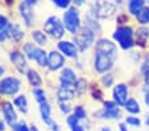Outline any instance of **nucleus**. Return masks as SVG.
<instances>
[{
  "mask_svg": "<svg viewBox=\"0 0 149 131\" xmlns=\"http://www.w3.org/2000/svg\"><path fill=\"white\" fill-rule=\"evenodd\" d=\"M95 53V61H94L95 70L98 73H107L113 66V62L118 57V49L115 44L108 40H99L96 43Z\"/></svg>",
  "mask_w": 149,
  "mask_h": 131,
  "instance_id": "obj_1",
  "label": "nucleus"
},
{
  "mask_svg": "<svg viewBox=\"0 0 149 131\" xmlns=\"http://www.w3.org/2000/svg\"><path fill=\"white\" fill-rule=\"evenodd\" d=\"M113 39L123 49H131L133 45V29L131 27H119L113 33Z\"/></svg>",
  "mask_w": 149,
  "mask_h": 131,
  "instance_id": "obj_2",
  "label": "nucleus"
},
{
  "mask_svg": "<svg viewBox=\"0 0 149 131\" xmlns=\"http://www.w3.org/2000/svg\"><path fill=\"white\" fill-rule=\"evenodd\" d=\"M63 23H65V28L69 32L75 34L81 28V17H79V11L75 7H71L63 15Z\"/></svg>",
  "mask_w": 149,
  "mask_h": 131,
  "instance_id": "obj_3",
  "label": "nucleus"
},
{
  "mask_svg": "<svg viewBox=\"0 0 149 131\" xmlns=\"http://www.w3.org/2000/svg\"><path fill=\"white\" fill-rule=\"evenodd\" d=\"M74 40H75L77 45H78L79 50H86L91 46V44L94 43V32L91 31L88 27L79 29L75 34H74Z\"/></svg>",
  "mask_w": 149,
  "mask_h": 131,
  "instance_id": "obj_4",
  "label": "nucleus"
},
{
  "mask_svg": "<svg viewBox=\"0 0 149 131\" xmlns=\"http://www.w3.org/2000/svg\"><path fill=\"white\" fill-rule=\"evenodd\" d=\"M44 31H45L49 36L53 37V39H61V37L65 34V28H63L62 23L59 21V19L56 16L49 17L48 20L45 21V24H44Z\"/></svg>",
  "mask_w": 149,
  "mask_h": 131,
  "instance_id": "obj_5",
  "label": "nucleus"
},
{
  "mask_svg": "<svg viewBox=\"0 0 149 131\" xmlns=\"http://www.w3.org/2000/svg\"><path fill=\"white\" fill-rule=\"evenodd\" d=\"M94 15L99 19H106V17H110L111 15H113L115 12V6L111 4L107 0H96L94 3Z\"/></svg>",
  "mask_w": 149,
  "mask_h": 131,
  "instance_id": "obj_6",
  "label": "nucleus"
},
{
  "mask_svg": "<svg viewBox=\"0 0 149 131\" xmlns=\"http://www.w3.org/2000/svg\"><path fill=\"white\" fill-rule=\"evenodd\" d=\"M20 81L15 77H7L0 81V93L4 95H15L20 90Z\"/></svg>",
  "mask_w": 149,
  "mask_h": 131,
  "instance_id": "obj_7",
  "label": "nucleus"
},
{
  "mask_svg": "<svg viewBox=\"0 0 149 131\" xmlns=\"http://www.w3.org/2000/svg\"><path fill=\"white\" fill-rule=\"evenodd\" d=\"M98 115L100 118H108V119H116V118L121 117V113L118 107V103L113 102H106L104 103V109L98 113Z\"/></svg>",
  "mask_w": 149,
  "mask_h": 131,
  "instance_id": "obj_8",
  "label": "nucleus"
},
{
  "mask_svg": "<svg viewBox=\"0 0 149 131\" xmlns=\"http://www.w3.org/2000/svg\"><path fill=\"white\" fill-rule=\"evenodd\" d=\"M61 86L63 88H71L75 89V82H77V76L70 68H66L62 70L61 73Z\"/></svg>",
  "mask_w": 149,
  "mask_h": 131,
  "instance_id": "obj_9",
  "label": "nucleus"
},
{
  "mask_svg": "<svg viewBox=\"0 0 149 131\" xmlns=\"http://www.w3.org/2000/svg\"><path fill=\"white\" fill-rule=\"evenodd\" d=\"M113 101L120 106L125 105V102L128 101V89L125 83L116 85V88L113 89Z\"/></svg>",
  "mask_w": 149,
  "mask_h": 131,
  "instance_id": "obj_10",
  "label": "nucleus"
},
{
  "mask_svg": "<svg viewBox=\"0 0 149 131\" xmlns=\"http://www.w3.org/2000/svg\"><path fill=\"white\" fill-rule=\"evenodd\" d=\"M65 64V57L62 56L59 52L53 50L49 53L48 56V66L50 70H58L59 68H62Z\"/></svg>",
  "mask_w": 149,
  "mask_h": 131,
  "instance_id": "obj_11",
  "label": "nucleus"
},
{
  "mask_svg": "<svg viewBox=\"0 0 149 131\" xmlns=\"http://www.w3.org/2000/svg\"><path fill=\"white\" fill-rule=\"evenodd\" d=\"M20 15L25 20L26 25H32L34 23V13L32 11V6H29L28 3H21L20 4Z\"/></svg>",
  "mask_w": 149,
  "mask_h": 131,
  "instance_id": "obj_12",
  "label": "nucleus"
},
{
  "mask_svg": "<svg viewBox=\"0 0 149 131\" xmlns=\"http://www.w3.org/2000/svg\"><path fill=\"white\" fill-rule=\"evenodd\" d=\"M58 49L65 54V56H68V57H71V58L77 57L78 49H77V46L74 45L73 43H70V41H61V43H58Z\"/></svg>",
  "mask_w": 149,
  "mask_h": 131,
  "instance_id": "obj_13",
  "label": "nucleus"
},
{
  "mask_svg": "<svg viewBox=\"0 0 149 131\" xmlns=\"http://www.w3.org/2000/svg\"><path fill=\"white\" fill-rule=\"evenodd\" d=\"M3 114H4V118H6L7 123H8L11 127L16 125L17 115H16V113H15L13 106H12L11 103H8V102L4 103V106H3Z\"/></svg>",
  "mask_w": 149,
  "mask_h": 131,
  "instance_id": "obj_14",
  "label": "nucleus"
},
{
  "mask_svg": "<svg viewBox=\"0 0 149 131\" xmlns=\"http://www.w3.org/2000/svg\"><path fill=\"white\" fill-rule=\"evenodd\" d=\"M9 58H11V61L13 62V65L16 66V68L19 69L20 71H21V73L25 70L26 62H25V58H24L23 53H20V52H17V50L11 52V54H9Z\"/></svg>",
  "mask_w": 149,
  "mask_h": 131,
  "instance_id": "obj_15",
  "label": "nucleus"
},
{
  "mask_svg": "<svg viewBox=\"0 0 149 131\" xmlns=\"http://www.w3.org/2000/svg\"><path fill=\"white\" fill-rule=\"evenodd\" d=\"M40 113H41V118L44 120V123L46 125H52V107L48 102H44L40 105Z\"/></svg>",
  "mask_w": 149,
  "mask_h": 131,
  "instance_id": "obj_16",
  "label": "nucleus"
},
{
  "mask_svg": "<svg viewBox=\"0 0 149 131\" xmlns=\"http://www.w3.org/2000/svg\"><path fill=\"white\" fill-rule=\"evenodd\" d=\"M7 32H8V37H11L12 40H15L16 43H20V41H21V39H23V36H24L23 31H21V29H20V27L16 25V24L9 25L8 29H7Z\"/></svg>",
  "mask_w": 149,
  "mask_h": 131,
  "instance_id": "obj_17",
  "label": "nucleus"
},
{
  "mask_svg": "<svg viewBox=\"0 0 149 131\" xmlns=\"http://www.w3.org/2000/svg\"><path fill=\"white\" fill-rule=\"evenodd\" d=\"M149 37V29L148 28H139L137 32H136V44L137 45L144 46Z\"/></svg>",
  "mask_w": 149,
  "mask_h": 131,
  "instance_id": "obj_18",
  "label": "nucleus"
},
{
  "mask_svg": "<svg viewBox=\"0 0 149 131\" xmlns=\"http://www.w3.org/2000/svg\"><path fill=\"white\" fill-rule=\"evenodd\" d=\"M57 95H58V99L59 101L73 99V97H74V89L63 88V86H61V88H59V90H58V93H57Z\"/></svg>",
  "mask_w": 149,
  "mask_h": 131,
  "instance_id": "obj_19",
  "label": "nucleus"
},
{
  "mask_svg": "<svg viewBox=\"0 0 149 131\" xmlns=\"http://www.w3.org/2000/svg\"><path fill=\"white\" fill-rule=\"evenodd\" d=\"M26 77H28V81H29V83H31L32 86H36V88L41 86V83H42L41 77H40V74L37 73L36 70H33V69H29L28 73H26Z\"/></svg>",
  "mask_w": 149,
  "mask_h": 131,
  "instance_id": "obj_20",
  "label": "nucleus"
},
{
  "mask_svg": "<svg viewBox=\"0 0 149 131\" xmlns=\"http://www.w3.org/2000/svg\"><path fill=\"white\" fill-rule=\"evenodd\" d=\"M38 50H40V48L33 45V43H26L25 45H24V52H25V54L31 60H36V56H37V53H38Z\"/></svg>",
  "mask_w": 149,
  "mask_h": 131,
  "instance_id": "obj_21",
  "label": "nucleus"
},
{
  "mask_svg": "<svg viewBox=\"0 0 149 131\" xmlns=\"http://www.w3.org/2000/svg\"><path fill=\"white\" fill-rule=\"evenodd\" d=\"M136 19H137V21L140 24H143V25L148 24L149 23V7L141 8L140 11L136 13Z\"/></svg>",
  "mask_w": 149,
  "mask_h": 131,
  "instance_id": "obj_22",
  "label": "nucleus"
},
{
  "mask_svg": "<svg viewBox=\"0 0 149 131\" xmlns=\"http://www.w3.org/2000/svg\"><path fill=\"white\" fill-rule=\"evenodd\" d=\"M15 106H17L21 113H26L28 111V101H26L25 95H19L15 98Z\"/></svg>",
  "mask_w": 149,
  "mask_h": 131,
  "instance_id": "obj_23",
  "label": "nucleus"
},
{
  "mask_svg": "<svg viewBox=\"0 0 149 131\" xmlns=\"http://www.w3.org/2000/svg\"><path fill=\"white\" fill-rule=\"evenodd\" d=\"M125 110L128 111V113H132V114H137V113H140V105H139V102L136 99H133V98H131V99H128L125 102Z\"/></svg>",
  "mask_w": 149,
  "mask_h": 131,
  "instance_id": "obj_24",
  "label": "nucleus"
},
{
  "mask_svg": "<svg viewBox=\"0 0 149 131\" xmlns=\"http://www.w3.org/2000/svg\"><path fill=\"white\" fill-rule=\"evenodd\" d=\"M68 125L70 126L71 131H84L83 126L79 125V119L74 114L70 115V117H68Z\"/></svg>",
  "mask_w": 149,
  "mask_h": 131,
  "instance_id": "obj_25",
  "label": "nucleus"
},
{
  "mask_svg": "<svg viewBox=\"0 0 149 131\" xmlns=\"http://www.w3.org/2000/svg\"><path fill=\"white\" fill-rule=\"evenodd\" d=\"M144 3L145 0H130V4H128L130 12L132 15H136L141 8H144Z\"/></svg>",
  "mask_w": 149,
  "mask_h": 131,
  "instance_id": "obj_26",
  "label": "nucleus"
},
{
  "mask_svg": "<svg viewBox=\"0 0 149 131\" xmlns=\"http://www.w3.org/2000/svg\"><path fill=\"white\" fill-rule=\"evenodd\" d=\"M32 36H33V40L36 41L37 44H40V45H45L46 44V36L44 32L41 31H33V33H32Z\"/></svg>",
  "mask_w": 149,
  "mask_h": 131,
  "instance_id": "obj_27",
  "label": "nucleus"
},
{
  "mask_svg": "<svg viewBox=\"0 0 149 131\" xmlns=\"http://www.w3.org/2000/svg\"><path fill=\"white\" fill-rule=\"evenodd\" d=\"M86 89H87V82H86V80L84 78H79V80H77L75 82V91L78 93L79 95H82L86 91Z\"/></svg>",
  "mask_w": 149,
  "mask_h": 131,
  "instance_id": "obj_28",
  "label": "nucleus"
},
{
  "mask_svg": "<svg viewBox=\"0 0 149 131\" xmlns=\"http://www.w3.org/2000/svg\"><path fill=\"white\" fill-rule=\"evenodd\" d=\"M33 94H34L36 101L40 103V105L44 103V102H46V95H45V93H44V90H41V89H34Z\"/></svg>",
  "mask_w": 149,
  "mask_h": 131,
  "instance_id": "obj_29",
  "label": "nucleus"
},
{
  "mask_svg": "<svg viewBox=\"0 0 149 131\" xmlns=\"http://www.w3.org/2000/svg\"><path fill=\"white\" fill-rule=\"evenodd\" d=\"M74 115H75L79 120H81V119H86V117H87L86 110H84L83 106H77V107L74 109Z\"/></svg>",
  "mask_w": 149,
  "mask_h": 131,
  "instance_id": "obj_30",
  "label": "nucleus"
},
{
  "mask_svg": "<svg viewBox=\"0 0 149 131\" xmlns=\"http://www.w3.org/2000/svg\"><path fill=\"white\" fill-rule=\"evenodd\" d=\"M59 110H61L62 113L68 114V113H70L71 107H70V105H69L66 101H59Z\"/></svg>",
  "mask_w": 149,
  "mask_h": 131,
  "instance_id": "obj_31",
  "label": "nucleus"
},
{
  "mask_svg": "<svg viewBox=\"0 0 149 131\" xmlns=\"http://www.w3.org/2000/svg\"><path fill=\"white\" fill-rule=\"evenodd\" d=\"M125 123L127 125H131V126H135V127H139L140 126V119L139 118H135V117H128L125 119Z\"/></svg>",
  "mask_w": 149,
  "mask_h": 131,
  "instance_id": "obj_32",
  "label": "nucleus"
},
{
  "mask_svg": "<svg viewBox=\"0 0 149 131\" xmlns=\"http://www.w3.org/2000/svg\"><path fill=\"white\" fill-rule=\"evenodd\" d=\"M52 1H53L54 4H57L59 8H68V7L70 6L71 0H52Z\"/></svg>",
  "mask_w": 149,
  "mask_h": 131,
  "instance_id": "obj_33",
  "label": "nucleus"
},
{
  "mask_svg": "<svg viewBox=\"0 0 149 131\" xmlns=\"http://www.w3.org/2000/svg\"><path fill=\"white\" fill-rule=\"evenodd\" d=\"M102 82L104 83V86H111L113 83V76L112 74H107V76H104L103 78H102Z\"/></svg>",
  "mask_w": 149,
  "mask_h": 131,
  "instance_id": "obj_34",
  "label": "nucleus"
},
{
  "mask_svg": "<svg viewBox=\"0 0 149 131\" xmlns=\"http://www.w3.org/2000/svg\"><path fill=\"white\" fill-rule=\"evenodd\" d=\"M12 130L13 131H31L28 127H26L25 123H17V125L12 126Z\"/></svg>",
  "mask_w": 149,
  "mask_h": 131,
  "instance_id": "obj_35",
  "label": "nucleus"
},
{
  "mask_svg": "<svg viewBox=\"0 0 149 131\" xmlns=\"http://www.w3.org/2000/svg\"><path fill=\"white\" fill-rule=\"evenodd\" d=\"M9 23H8V19L6 16H1L0 15V29H8Z\"/></svg>",
  "mask_w": 149,
  "mask_h": 131,
  "instance_id": "obj_36",
  "label": "nucleus"
},
{
  "mask_svg": "<svg viewBox=\"0 0 149 131\" xmlns=\"http://www.w3.org/2000/svg\"><path fill=\"white\" fill-rule=\"evenodd\" d=\"M93 97L96 98V99H102V93H100V90H99V89H96L95 86L93 88Z\"/></svg>",
  "mask_w": 149,
  "mask_h": 131,
  "instance_id": "obj_37",
  "label": "nucleus"
},
{
  "mask_svg": "<svg viewBox=\"0 0 149 131\" xmlns=\"http://www.w3.org/2000/svg\"><path fill=\"white\" fill-rule=\"evenodd\" d=\"M8 39V32L7 29H0V41H6Z\"/></svg>",
  "mask_w": 149,
  "mask_h": 131,
  "instance_id": "obj_38",
  "label": "nucleus"
},
{
  "mask_svg": "<svg viewBox=\"0 0 149 131\" xmlns=\"http://www.w3.org/2000/svg\"><path fill=\"white\" fill-rule=\"evenodd\" d=\"M52 130L53 131H59V127L57 123H52Z\"/></svg>",
  "mask_w": 149,
  "mask_h": 131,
  "instance_id": "obj_39",
  "label": "nucleus"
},
{
  "mask_svg": "<svg viewBox=\"0 0 149 131\" xmlns=\"http://www.w3.org/2000/svg\"><path fill=\"white\" fill-rule=\"evenodd\" d=\"M37 1H38V0H25V3H28L29 6H34Z\"/></svg>",
  "mask_w": 149,
  "mask_h": 131,
  "instance_id": "obj_40",
  "label": "nucleus"
},
{
  "mask_svg": "<svg viewBox=\"0 0 149 131\" xmlns=\"http://www.w3.org/2000/svg\"><path fill=\"white\" fill-rule=\"evenodd\" d=\"M119 127H120V131H128V130H127V126L124 125V123H121Z\"/></svg>",
  "mask_w": 149,
  "mask_h": 131,
  "instance_id": "obj_41",
  "label": "nucleus"
},
{
  "mask_svg": "<svg viewBox=\"0 0 149 131\" xmlns=\"http://www.w3.org/2000/svg\"><path fill=\"white\" fill-rule=\"evenodd\" d=\"M145 102H146V105L149 106V91H148V93H146V94H145Z\"/></svg>",
  "mask_w": 149,
  "mask_h": 131,
  "instance_id": "obj_42",
  "label": "nucleus"
},
{
  "mask_svg": "<svg viewBox=\"0 0 149 131\" xmlns=\"http://www.w3.org/2000/svg\"><path fill=\"white\" fill-rule=\"evenodd\" d=\"M0 131H4V125L1 122V119H0Z\"/></svg>",
  "mask_w": 149,
  "mask_h": 131,
  "instance_id": "obj_43",
  "label": "nucleus"
},
{
  "mask_svg": "<svg viewBox=\"0 0 149 131\" xmlns=\"http://www.w3.org/2000/svg\"><path fill=\"white\" fill-rule=\"evenodd\" d=\"M29 130H31V131H38L36 126H31V128H29Z\"/></svg>",
  "mask_w": 149,
  "mask_h": 131,
  "instance_id": "obj_44",
  "label": "nucleus"
},
{
  "mask_svg": "<svg viewBox=\"0 0 149 131\" xmlns=\"http://www.w3.org/2000/svg\"><path fill=\"white\" fill-rule=\"evenodd\" d=\"M4 73V69H3V66H0V76Z\"/></svg>",
  "mask_w": 149,
  "mask_h": 131,
  "instance_id": "obj_45",
  "label": "nucleus"
},
{
  "mask_svg": "<svg viewBox=\"0 0 149 131\" xmlns=\"http://www.w3.org/2000/svg\"><path fill=\"white\" fill-rule=\"evenodd\" d=\"M102 131H111V130L108 127H103V128H102Z\"/></svg>",
  "mask_w": 149,
  "mask_h": 131,
  "instance_id": "obj_46",
  "label": "nucleus"
},
{
  "mask_svg": "<svg viewBox=\"0 0 149 131\" xmlns=\"http://www.w3.org/2000/svg\"><path fill=\"white\" fill-rule=\"evenodd\" d=\"M146 125H148V126H149V117H148V118H146Z\"/></svg>",
  "mask_w": 149,
  "mask_h": 131,
  "instance_id": "obj_47",
  "label": "nucleus"
},
{
  "mask_svg": "<svg viewBox=\"0 0 149 131\" xmlns=\"http://www.w3.org/2000/svg\"><path fill=\"white\" fill-rule=\"evenodd\" d=\"M77 1H78V3H81V1H82V0H77Z\"/></svg>",
  "mask_w": 149,
  "mask_h": 131,
  "instance_id": "obj_48",
  "label": "nucleus"
}]
</instances>
